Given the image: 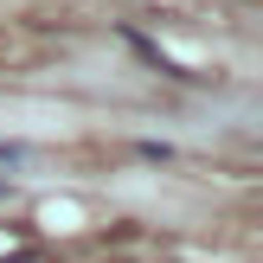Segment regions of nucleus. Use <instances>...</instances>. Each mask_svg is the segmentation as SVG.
I'll return each instance as SVG.
<instances>
[{"instance_id":"nucleus-1","label":"nucleus","mask_w":263,"mask_h":263,"mask_svg":"<svg viewBox=\"0 0 263 263\" xmlns=\"http://www.w3.org/2000/svg\"><path fill=\"white\" fill-rule=\"evenodd\" d=\"M26 161V148H20V141H0V167H20Z\"/></svg>"},{"instance_id":"nucleus-2","label":"nucleus","mask_w":263,"mask_h":263,"mask_svg":"<svg viewBox=\"0 0 263 263\" xmlns=\"http://www.w3.org/2000/svg\"><path fill=\"white\" fill-rule=\"evenodd\" d=\"M0 199H7V180H0Z\"/></svg>"}]
</instances>
